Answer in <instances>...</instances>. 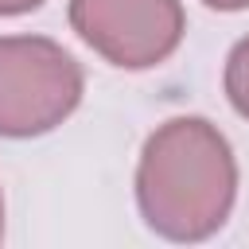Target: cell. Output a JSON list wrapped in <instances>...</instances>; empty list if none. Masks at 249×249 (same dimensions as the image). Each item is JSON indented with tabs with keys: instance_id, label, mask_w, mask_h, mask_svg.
I'll use <instances>...</instances> for the list:
<instances>
[{
	"instance_id": "cell-4",
	"label": "cell",
	"mask_w": 249,
	"mask_h": 249,
	"mask_svg": "<svg viewBox=\"0 0 249 249\" xmlns=\"http://www.w3.org/2000/svg\"><path fill=\"white\" fill-rule=\"evenodd\" d=\"M222 89H226L230 105L249 121V35L233 43V51L226 58V70H222Z\"/></svg>"
},
{
	"instance_id": "cell-5",
	"label": "cell",
	"mask_w": 249,
	"mask_h": 249,
	"mask_svg": "<svg viewBox=\"0 0 249 249\" xmlns=\"http://www.w3.org/2000/svg\"><path fill=\"white\" fill-rule=\"evenodd\" d=\"M43 0H0V16H23V12H35Z\"/></svg>"
},
{
	"instance_id": "cell-2",
	"label": "cell",
	"mask_w": 249,
	"mask_h": 249,
	"mask_svg": "<svg viewBox=\"0 0 249 249\" xmlns=\"http://www.w3.org/2000/svg\"><path fill=\"white\" fill-rule=\"evenodd\" d=\"M86 93L82 62L47 35H0V136L31 140L58 128Z\"/></svg>"
},
{
	"instance_id": "cell-7",
	"label": "cell",
	"mask_w": 249,
	"mask_h": 249,
	"mask_svg": "<svg viewBox=\"0 0 249 249\" xmlns=\"http://www.w3.org/2000/svg\"><path fill=\"white\" fill-rule=\"evenodd\" d=\"M0 237H4V195H0Z\"/></svg>"
},
{
	"instance_id": "cell-3",
	"label": "cell",
	"mask_w": 249,
	"mask_h": 249,
	"mask_svg": "<svg viewBox=\"0 0 249 249\" xmlns=\"http://www.w3.org/2000/svg\"><path fill=\"white\" fill-rule=\"evenodd\" d=\"M66 16L74 35L121 70H152L167 62L187 35L179 0H70Z\"/></svg>"
},
{
	"instance_id": "cell-1",
	"label": "cell",
	"mask_w": 249,
	"mask_h": 249,
	"mask_svg": "<svg viewBox=\"0 0 249 249\" xmlns=\"http://www.w3.org/2000/svg\"><path fill=\"white\" fill-rule=\"evenodd\" d=\"M237 198V160L206 117H171L140 148L136 206L152 233L167 241L214 237Z\"/></svg>"
},
{
	"instance_id": "cell-6",
	"label": "cell",
	"mask_w": 249,
	"mask_h": 249,
	"mask_svg": "<svg viewBox=\"0 0 249 249\" xmlns=\"http://www.w3.org/2000/svg\"><path fill=\"white\" fill-rule=\"evenodd\" d=\"M202 4L214 12H245L249 8V0H202Z\"/></svg>"
}]
</instances>
